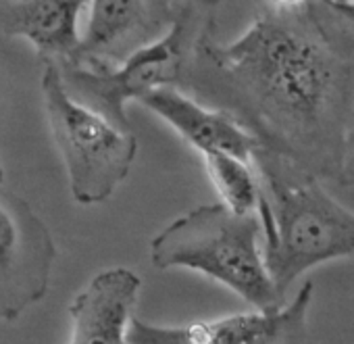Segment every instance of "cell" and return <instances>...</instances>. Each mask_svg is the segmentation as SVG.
Returning <instances> with one entry per match:
<instances>
[{"mask_svg":"<svg viewBox=\"0 0 354 344\" xmlns=\"http://www.w3.org/2000/svg\"><path fill=\"white\" fill-rule=\"evenodd\" d=\"M184 90L232 113L263 146L337 182L354 115V46L315 0L296 11L267 7L234 42L209 36Z\"/></svg>","mask_w":354,"mask_h":344,"instance_id":"obj_1","label":"cell"},{"mask_svg":"<svg viewBox=\"0 0 354 344\" xmlns=\"http://www.w3.org/2000/svg\"><path fill=\"white\" fill-rule=\"evenodd\" d=\"M254 167L263 257L281 296L308 269L354 259V213L327 194L321 178L267 146L254 150Z\"/></svg>","mask_w":354,"mask_h":344,"instance_id":"obj_2","label":"cell"},{"mask_svg":"<svg viewBox=\"0 0 354 344\" xmlns=\"http://www.w3.org/2000/svg\"><path fill=\"white\" fill-rule=\"evenodd\" d=\"M259 215H240L223 203L203 205L177 217L150 240L158 269H192L242 296L254 309H279L283 296L263 257Z\"/></svg>","mask_w":354,"mask_h":344,"instance_id":"obj_3","label":"cell"},{"mask_svg":"<svg viewBox=\"0 0 354 344\" xmlns=\"http://www.w3.org/2000/svg\"><path fill=\"white\" fill-rule=\"evenodd\" d=\"M219 5L221 0H184L171 28L117 67H61L65 86L77 100L117 125L131 127L125 113L129 100L160 88H186L201 44L217 30Z\"/></svg>","mask_w":354,"mask_h":344,"instance_id":"obj_4","label":"cell"},{"mask_svg":"<svg viewBox=\"0 0 354 344\" xmlns=\"http://www.w3.org/2000/svg\"><path fill=\"white\" fill-rule=\"evenodd\" d=\"M40 88L46 123L67 169L71 197L80 205L104 203L129 176L136 161L133 129L117 125L77 100L55 63H44Z\"/></svg>","mask_w":354,"mask_h":344,"instance_id":"obj_5","label":"cell"},{"mask_svg":"<svg viewBox=\"0 0 354 344\" xmlns=\"http://www.w3.org/2000/svg\"><path fill=\"white\" fill-rule=\"evenodd\" d=\"M55 261L57 244L48 226L0 182V321L13 323L44 300Z\"/></svg>","mask_w":354,"mask_h":344,"instance_id":"obj_6","label":"cell"},{"mask_svg":"<svg viewBox=\"0 0 354 344\" xmlns=\"http://www.w3.org/2000/svg\"><path fill=\"white\" fill-rule=\"evenodd\" d=\"M313 294L315 284L304 282L279 309H257L186 325H154L131 317L127 344H298L304 338Z\"/></svg>","mask_w":354,"mask_h":344,"instance_id":"obj_7","label":"cell"},{"mask_svg":"<svg viewBox=\"0 0 354 344\" xmlns=\"http://www.w3.org/2000/svg\"><path fill=\"white\" fill-rule=\"evenodd\" d=\"M184 0H90V15L73 65L109 69L162 36Z\"/></svg>","mask_w":354,"mask_h":344,"instance_id":"obj_8","label":"cell"},{"mask_svg":"<svg viewBox=\"0 0 354 344\" xmlns=\"http://www.w3.org/2000/svg\"><path fill=\"white\" fill-rule=\"evenodd\" d=\"M138 102L169 123L203 156L227 152L254 163V150L263 146L232 113L209 107L182 88H160L142 96Z\"/></svg>","mask_w":354,"mask_h":344,"instance_id":"obj_9","label":"cell"},{"mask_svg":"<svg viewBox=\"0 0 354 344\" xmlns=\"http://www.w3.org/2000/svg\"><path fill=\"white\" fill-rule=\"evenodd\" d=\"M140 286L142 280L127 267L96 273L69 305V344H127Z\"/></svg>","mask_w":354,"mask_h":344,"instance_id":"obj_10","label":"cell"},{"mask_svg":"<svg viewBox=\"0 0 354 344\" xmlns=\"http://www.w3.org/2000/svg\"><path fill=\"white\" fill-rule=\"evenodd\" d=\"M88 5L90 0H5L0 30L9 38L28 40L42 65H73L84 36L80 17Z\"/></svg>","mask_w":354,"mask_h":344,"instance_id":"obj_11","label":"cell"},{"mask_svg":"<svg viewBox=\"0 0 354 344\" xmlns=\"http://www.w3.org/2000/svg\"><path fill=\"white\" fill-rule=\"evenodd\" d=\"M207 174L221 203L240 215H252L261 201V180L257 167L227 152H211L203 156Z\"/></svg>","mask_w":354,"mask_h":344,"instance_id":"obj_12","label":"cell"},{"mask_svg":"<svg viewBox=\"0 0 354 344\" xmlns=\"http://www.w3.org/2000/svg\"><path fill=\"white\" fill-rule=\"evenodd\" d=\"M321 13L331 24V28L344 40H348L354 46V3L352 5H337V7H323Z\"/></svg>","mask_w":354,"mask_h":344,"instance_id":"obj_13","label":"cell"},{"mask_svg":"<svg viewBox=\"0 0 354 344\" xmlns=\"http://www.w3.org/2000/svg\"><path fill=\"white\" fill-rule=\"evenodd\" d=\"M339 186H354V115L346 129L344 148H342V163H339Z\"/></svg>","mask_w":354,"mask_h":344,"instance_id":"obj_14","label":"cell"},{"mask_svg":"<svg viewBox=\"0 0 354 344\" xmlns=\"http://www.w3.org/2000/svg\"><path fill=\"white\" fill-rule=\"evenodd\" d=\"M310 3L313 0H267V5L277 11H296V9L308 7Z\"/></svg>","mask_w":354,"mask_h":344,"instance_id":"obj_15","label":"cell"},{"mask_svg":"<svg viewBox=\"0 0 354 344\" xmlns=\"http://www.w3.org/2000/svg\"><path fill=\"white\" fill-rule=\"evenodd\" d=\"M0 182H5V171H3V165H0Z\"/></svg>","mask_w":354,"mask_h":344,"instance_id":"obj_16","label":"cell"}]
</instances>
